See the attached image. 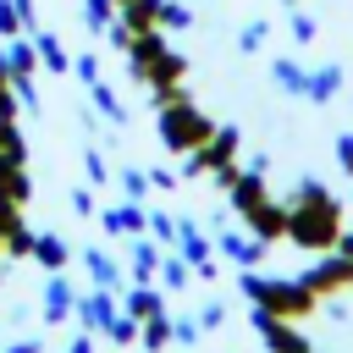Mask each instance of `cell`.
I'll list each match as a JSON object with an SVG mask.
<instances>
[{
  "label": "cell",
  "mask_w": 353,
  "mask_h": 353,
  "mask_svg": "<svg viewBox=\"0 0 353 353\" xmlns=\"http://www.w3.org/2000/svg\"><path fill=\"white\" fill-rule=\"evenodd\" d=\"M17 83H11V66H6V50H0V116H17Z\"/></svg>",
  "instance_id": "23"
},
{
  "label": "cell",
  "mask_w": 353,
  "mask_h": 353,
  "mask_svg": "<svg viewBox=\"0 0 353 353\" xmlns=\"http://www.w3.org/2000/svg\"><path fill=\"white\" fill-rule=\"evenodd\" d=\"M292 39L309 44V39H314V17H292Z\"/></svg>",
  "instance_id": "35"
},
{
  "label": "cell",
  "mask_w": 353,
  "mask_h": 353,
  "mask_svg": "<svg viewBox=\"0 0 353 353\" xmlns=\"http://www.w3.org/2000/svg\"><path fill=\"white\" fill-rule=\"evenodd\" d=\"M83 22H88V33H110V22H116V0H83Z\"/></svg>",
  "instance_id": "19"
},
{
  "label": "cell",
  "mask_w": 353,
  "mask_h": 353,
  "mask_svg": "<svg viewBox=\"0 0 353 353\" xmlns=\"http://www.w3.org/2000/svg\"><path fill=\"white\" fill-rule=\"evenodd\" d=\"M121 309H127L132 320H149V314H160V309H165V298H160V287H154V281H138V287L121 298Z\"/></svg>",
  "instance_id": "11"
},
{
  "label": "cell",
  "mask_w": 353,
  "mask_h": 353,
  "mask_svg": "<svg viewBox=\"0 0 353 353\" xmlns=\"http://www.w3.org/2000/svg\"><path fill=\"white\" fill-rule=\"evenodd\" d=\"M188 276H193V265H188L182 254H165V259H160V281H165V287H188Z\"/></svg>",
  "instance_id": "21"
},
{
  "label": "cell",
  "mask_w": 353,
  "mask_h": 353,
  "mask_svg": "<svg viewBox=\"0 0 353 353\" xmlns=\"http://www.w3.org/2000/svg\"><path fill=\"white\" fill-rule=\"evenodd\" d=\"M265 39H270V28H265V22H248V28H243V50H259Z\"/></svg>",
  "instance_id": "31"
},
{
  "label": "cell",
  "mask_w": 353,
  "mask_h": 353,
  "mask_svg": "<svg viewBox=\"0 0 353 353\" xmlns=\"http://www.w3.org/2000/svg\"><path fill=\"white\" fill-rule=\"evenodd\" d=\"M33 243H39V232H33L22 215H11V226H6V254H11V259H33Z\"/></svg>",
  "instance_id": "17"
},
{
  "label": "cell",
  "mask_w": 353,
  "mask_h": 353,
  "mask_svg": "<svg viewBox=\"0 0 353 353\" xmlns=\"http://www.w3.org/2000/svg\"><path fill=\"white\" fill-rule=\"evenodd\" d=\"M287 237L298 248H336L342 237V204L320 188V182H303L292 210H287Z\"/></svg>",
  "instance_id": "1"
},
{
  "label": "cell",
  "mask_w": 353,
  "mask_h": 353,
  "mask_svg": "<svg viewBox=\"0 0 353 353\" xmlns=\"http://www.w3.org/2000/svg\"><path fill=\"white\" fill-rule=\"evenodd\" d=\"M83 265H88V276H94V287H110V292H121V265L105 254V248H83L77 254Z\"/></svg>",
  "instance_id": "10"
},
{
  "label": "cell",
  "mask_w": 353,
  "mask_h": 353,
  "mask_svg": "<svg viewBox=\"0 0 353 353\" xmlns=\"http://www.w3.org/2000/svg\"><path fill=\"white\" fill-rule=\"evenodd\" d=\"M243 221H248V232H254L259 243L287 237V210H281V204H270V199H254V204L243 210Z\"/></svg>",
  "instance_id": "6"
},
{
  "label": "cell",
  "mask_w": 353,
  "mask_h": 353,
  "mask_svg": "<svg viewBox=\"0 0 353 353\" xmlns=\"http://www.w3.org/2000/svg\"><path fill=\"white\" fill-rule=\"evenodd\" d=\"M88 99H94V110H99L110 127H127V105L110 94V83H105V77H99V83H88Z\"/></svg>",
  "instance_id": "14"
},
{
  "label": "cell",
  "mask_w": 353,
  "mask_h": 353,
  "mask_svg": "<svg viewBox=\"0 0 353 353\" xmlns=\"http://www.w3.org/2000/svg\"><path fill=\"white\" fill-rule=\"evenodd\" d=\"M0 353H44L39 336H17V342H0Z\"/></svg>",
  "instance_id": "34"
},
{
  "label": "cell",
  "mask_w": 353,
  "mask_h": 353,
  "mask_svg": "<svg viewBox=\"0 0 353 353\" xmlns=\"http://www.w3.org/2000/svg\"><path fill=\"white\" fill-rule=\"evenodd\" d=\"M160 259H165L160 243H149V237L138 232V243H132V276H138V281H154V276H160Z\"/></svg>",
  "instance_id": "16"
},
{
  "label": "cell",
  "mask_w": 353,
  "mask_h": 353,
  "mask_svg": "<svg viewBox=\"0 0 353 353\" xmlns=\"http://www.w3.org/2000/svg\"><path fill=\"white\" fill-rule=\"evenodd\" d=\"M11 83H17V99H22V110H28V116H39V105H44V99H39V83H33V77H11Z\"/></svg>",
  "instance_id": "27"
},
{
  "label": "cell",
  "mask_w": 353,
  "mask_h": 353,
  "mask_svg": "<svg viewBox=\"0 0 353 353\" xmlns=\"http://www.w3.org/2000/svg\"><path fill=\"white\" fill-rule=\"evenodd\" d=\"M221 248H226L237 265H259V259H265V243H259V237H243V232H226V226H221Z\"/></svg>",
  "instance_id": "15"
},
{
  "label": "cell",
  "mask_w": 353,
  "mask_h": 353,
  "mask_svg": "<svg viewBox=\"0 0 353 353\" xmlns=\"http://www.w3.org/2000/svg\"><path fill=\"white\" fill-rule=\"evenodd\" d=\"M33 44H39V66H44V72H55V77H66V72H72V55H66V44H61L55 33L33 28Z\"/></svg>",
  "instance_id": "8"
},
{
  "label": "cell",
  "mask_w": 353,
  "mask_h": 353,
  "mask_svg": "<svg viewBox=\"0 0 353 353\" xmlns=\"http://www.w3.org/2000/svg\"><path fill=\"white\" fill-rule=\"evenodd\" d=\"M72 72L83 77V88H88V83H99V61H94V55H77V61H72Z\"/></svg>",
  "instance_id": "30"
},
{
  "label": "cell",
  "mask_w": 353,
  "mask_h": 353,
  "mask_svg": "<svg viewBox=\"0 0 353 353\" xmlns=\"http://www.w3.org/2000/svg\"><path fill=\"white\" fill-rule=\"evenodd\" d=\"M149 232H154V243H176V221L171 215H149Z\"/></svg>",
  "instance_id": "29"
},
{
  "label": "cell",
  "mask_w": 353,
  "mask_h": 353,
  "mask_svg": "<svg viewBox=\"0 0 353 353\" xmlns=\"http://www.w3.org/2000/svg\"><path fill=\"white\" fill-rule=\"evenodd\" d=\"M39 314H44V325H66V320L77 314V287L66 281V270H50V281H44V303H39Z\"/></svg>",
  "instance_id": "4"
},
{
  "label": "cell",
  "mask_w": 353,
  "mask_h": 353,
  "mask_svg": "<svg viewBox=\"0 0 353 353\" xmlns=\"http://www.w3.org/2000/svg\"><path fill=\"white\" fill-rule=\"evenodd\" d=\"M11 215H17V204H0V248H6V226H11Z\"/></svg>",
  "instance_id": "39"
},
{
  "label": "cell",
  "mask_w": 353,
  "mask_h": 353,
  "mask_svg": "<svg viewBox=\"0 0 353 353\" xmlns=\"http://www.w3.org/2000/svg\"><path fill=\"white\" fill-rule=\"evenodd\" d=\"M0 154H11V160H28V138H22L17 116H0Z\"/></svg>",
  "instance_id": "20"
},
{
  "label": "cell",
  "mask_w": 353,
  "mask_h": 353,
  "mask_svg": "<svg viewBox=\"0 0 353 353\" xmlns=\"http://www.w3.org/2000/svg\"><path fill=\"white\" fill-rule=\"evenodd\" d=\"M138 325H143V320H132V314L121 309V314L105 325V336H110V342H121V347H132V342H138Z\"/></svg>",
  "instance_id": "22"
},
{
  "label": "cell",
  "mask_w": 353,
  "mask_h": 353,
  "mask_svg": "<svg viewBox=\"0 0 353 353\" xmlns=\"http://www.w3.org/2000/svg\"><path fill=\"white\" fill-rule=\"evenodd\" d=\"M121 314V303H116V292L110 287H94V292H77V320H83V331H94V336H105V325Z\"/></svg>",
  "instance_id": "5"
},
{
  "label": "cell",
  "mask_w": 353,
  "mask_h": 353,
  "mask_svg": "<svg viewBox=\"0 0 353 353\" xmlns=\"http://www.w3.org/2000/svg\"><path fill=\"white\" fill-rule=\"evenodd\" d=\"M66 204H72L77 215H94V193H88V188H72V193H66Z\"/></svg>",
  "instance_id": "32"
},
{
  "label": "cell",
  "mask_w": 353,
  "mask_h": 353,
  "mask_svg": "<svg viewBox=\"0 0 353 353\" xmlns=\"http://www.w3.org/2000/svg\"><path fill=\"white\" fill-rule=\"evenodd\" d=\"M210 132H215V121H210L199 105H188V94L171 99V105H160V143H165V149L193 154L199 143H210Z\"/></svg>",
  "instance_id": "3"
},
{
  "label": "cell",
  "mask_w": 353,
  "mask_h": 353,
  "mask_svg": "<svg viewBox=\"0 0 353 353\" xmlns=\"http://www.w3.org/2000/svg\"><path fill=\"white\" fill-rule=\"evenodd\" d=\"M303 281L325 298V292H336V287H347V281H353V259H331V265H320V270H314V276H303Z\"/></svg>",
  "instance_id": "13"
},
{
  "label": "cell",
  "mask_w": 353,
  "mask_h": 353,
  "mask_svg": "<svg viewBox=\"0 0 353 353\" xmlns=\"http://www.w3.org/2000/svg\"><path fill=\"white\" fill-rule=\"evenodd\" d=\"M99 226H105L110 237H138V232L149 226V210H143L138 199H121V204H110V210H99Z\"/></svg>",
  "instance_id": "7"
},
{
  "label": "cell",
  "mask_w": 353,
  "mask_h": 353,
  "mask_svg": "<svg viewBox=\"0 0 353 353\" xmlns=\"http://www.w3.org/2000/svg\"><path fill=\"white\" fill-rule=\"evenodd\" d=\"M116 176H121V193H127V199H138V204H143V193L154 188V182H149L143 171H132V165H127V171H116Z\"/></svg>",
  "instance_id": "25"
},
{
  "label": "cell",
  "mask_w": 353,
  "mask_h": 353,
  "mask_svg": "<svg viewBox=\"0 0 353 353\" xmlns=\"http://www.w3.org/2000/svg\"><path fill=\"white\" fill-rule=\"evenodd\" d=\"M66 353H94V331H83V336H72V347Z\"/></svg>",
  "instance_id": "38"
},
{
  "label": "cell",
  "mask_w": 353,
  "mask_h": 353,
  "mask_svg": "<svg viewBox=\"0 0 353 353\" xmlns=\"http://www.w3.org/2000/svg\"><path fill=\"white\" fill-rule=\"evenodd\" d=\"M6 66H11V77H33V66H39V44H33V33L6 39Z\"/></svg>",
  "instance_id": "9"
},
{
  "label": "cell",
  "mask_w": 353,
  "mask_h": 353,
  "mask_svg": "<svg viewBox=\"0 0 353 353\" xmlns=\"http://www.w3.org/2000/svg\"><path fill=\"white\" fill-rule=\"evenodd\" d=\"M83 171H88V182H94V188H99V182H110V165H105V154H99L94 143L83 149Z\"/></svg>",
  "instance_id": "24"
},
{
  "label": "cell",
  "mask_w": 353,
  "mask_h": 353,
  "mask_svg": "<svg viewBox=\"0 0 353 353\" xmlns=\"http://www.w3.org/2000/svg\"><path fill=\"white\" fill-rule=\"evenodd\" d=\"M199 331H204L199 320H171V336H176V342H199Z\"/></svg>",
  "instance_id": "33"
},
{
  "label": "cell",
  "mask_w": 353,
  "mask_h": 353,
  "mask_svg": "<svg viewBox=\"0 0 353 353\" xmlns=\"http://www.w3.org/2000/svg\"><path fill=\"white\" fill-rule=\"evenodd\" d=\"M33 259H39V265H44V276H50V270H66L72 248H66V237H55V232H39V243H33Z\"/></svg>",
  "instance_id": "12"
},
{
  "label": "cell",
  "mask_w": 353,
  "mask_h": 353,
  "mask_svg": "<svg viewBox=\"0 0 353 353\" xmlns=\"http://www.w3.org/2000/svg\"><path fill=\"white\" fill-rule=\"evenodd\" d=\"M221 320H226V309H221V303H210V309L199 314V325H204V331H210V325H221Z\"/></svg>",
  "instance_id": "37"
},
{
  "label": "cell",
  "mask_w": 353,
  "mask_h": 353,
  "mask_svg": "<svg viewBox=\"0 0 353 353\" xmlns=\"http://www.w3.org/2000/svg\"><path fill=\"white\" fill-rule=\"evenodd\" d=\"M243 292H248L265 314H276V320H303V314H314V303H320V292H314L309 281H259V276H243Z\"/></svg>",
  "instance_id": "2"
},
{
  "label": "cell",
  "mask_w": 353,
  "mask_h": 353,
  "mask_svg": "<svg viewBox=\"0 0 353 353\" xmlns=\"http://www.w3.org/2000/svg\"><path fill=\"white\" fill-rule=\"evenodd\" d=\"M138 342H143L149 353H160V347L171 342V320H165V309H160V314H149V320L138 325Z\"/></svg>",
  "instance_id": "18"
},
{
  "label": "cell",
  "mask_w": 353,
  "mask_h": 353,
  "mask_svg": "<svg viewBox=\"0 0 353 353\" xmlns=\"http://www.w3.org/2000/svg\"><path fill=\"white\" fill-rule=\"evenodd\" d=\"M298 353H309V347H298Z\"/></svg>",
  "instance_id": "41"
},
{
  "label": "cell",
  "mask_w": 353,
  "mask_h": 353,
  "mask_svg": "<svg viewBox=\"0 0 353 353\" xmlns=\"http://www.w3.org/2000/svg\"><path fill=\"white\" fill-rule=\"evenodd\" d=\"M22 33V17H17V0H0V39H17Z\"/></svg>",
  "instance_id": "28"
},
{
  "label": "cell",
  "mask_w": 353,
  "mask_h": 353,
  "mask_svg": "<svg viewBox=\"0 0 353 353\" xmlns=\"http://www.w3.org/2000/svg\"><path fill=\"white\" fill-rule=\"evenodd\" d=\"M17 17H22V33H33V28H39V11H33V0H17Z\"/></svg>",
  "instance_id": "36"
},
{
  "label": "cell",
  "mask_w": 353,
  "mask_h": 353,
  "mask_svg": "<svg viewBox=\"0 0 353 353\" xmlns=\"http://www.w3.org/2000/svg\"><path fill=\"white\" fill-rule=\"evenodd\" d=\"M336 154H342V165L353 171V138H342V143H336Z\"/></svg>",
  "instance_id": "40"
},
{
  "label": "cell",
  "mask_w": 353,
  "mask_h": 353,
  "mask_svg": "<svg viewBox=\"0 0 353 353\" xmlns=\"http://www.w3.org/2000/svg\"><path fill=\"white\" fill-rule=\"evenodd\" d=\"M188 22H193V17H188V6H176V0H160V28H176V33H182Z\"/></svg>",
  "instance_id": "26"
}]
</instances>
